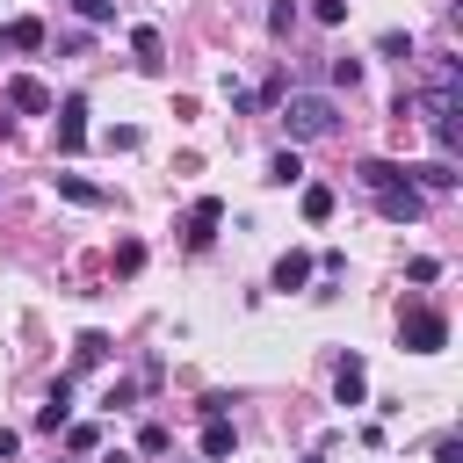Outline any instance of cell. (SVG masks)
Wrapping results in <instances>:
<instances>
[{
    "label": "cell",
    "instance_id": "ba28073f",
    "mask_svg": "<svg viewBox=\"0 0 463 463\" xmlns=\"http://www.w3.org/2000/svg\"><path fill=\"white\" fill-rule=\"evenodd\" d=\"M405 181H412L420 195H449V188H456V166H449V159H427V166H405Z\"/></svg>",
    "mask_w": 463,
    "mask_h": 463
},
{
    "label": "cell",
    "instance_id": "8fae6325",
    "mask_svg": "<svg viewBox=\"0 0 463 463\" xmlns=\"http://www.w3.org/2000/svg\"><path fill=\"white\" fill-rule=\"evenodd\" d=\"M65 405H72V376L51 383V398H43V412H36V434H58V427H65Z\"/></svg>",
    "mask_w": 463,
    "mask_h": 463
},
{
    "label": "cell",
    "instance_id": "484cf974",
    "mask_svg": "<svg viewBox=\"0 0 463 463\" xmlns=\"http://www.w3.org/2000/svg\"><path fill=\"white\" fill-rule=\"evenodd\" d=\"M65 441H72V456H87V449L101 441V427H94V420H80V427H65Z\"/></svg>",
    "mask_w": 463,
    "mask_h": 463
},
{
    "label": "cell",
    "instance_id": "9a60e30c",
    "mask_svg": "<svg viewBox=\"0 0 463 463\" xmlns=\"http://www.w3.org/2000/svg\"><path fill=\"white\" fill-rule=\"evenodd\" d=\"M94 362H109V333H101V326H87V333L72 340V369H94Z\"/></svg>",
    "mask_w": 463,
    "mask_h": 463
},
{
    "label": "cell",
    "instance_id": "8992f818",
    "mask_svg": "<svg viewBox=\"0 0 463 463\" xmlns=\"http://www.w3.org/2000/svg\"><path fill=\"white\" fill-rule=\"evenodd\" d=\"M80 145H87V101L65 94L58 101V152H80Z\"/></svg>",
    "mask_w": 463,
    "mask_h": 463
},
{
    "label": "cell",
    "instance_id": "7c38bea8",
    "mask_svg": "<svg viewBox=\"0 0 463 463\" xmlns=\"http://www.w3.org/2000/svg\"><path fill=\"white\" fill-rule=\"evenodd\" d=\"M304 282H311V253H297V246H289V253L275 260V289L289 297V289H304Z\"/></svg>",
    "mask_w": 463,
    "mask_h": 463
},
{
    "label": "cell",
    "instance_id": "4fadbf2b",
    "mask_svg": "<svg viewBox=\"0 0 463 463\" xmlns=\"http://www.w3.org/2000/svg\"><path fill=\"white\" fill-rule=\"evenodd\" d=\"M0 36H7V51H43V22H36V14H14Z\"/></svg>",
    "mask_w": 463,
    "mask_h": 463
},
{
    "label": "cell",
    "instance_id": "44dd1931",
    "mask_svg": "<svg viewBox=\"0 0 463 463\" xmlns=\"http://www.w3.org/2000/svg\"><path fill=\"white\" fill-rule=\"evenodd\" d=\"M101 405H109V412H123V405H137V383H130V376H116V383L101 391Z\"/></svg>",
    "mask_w": 463,
    "mask_h": 463
},
{
    "label": "cell",
    "instance_id": "d6986e66",
    "mask_svg": "<svg viewBox=\"0 0 463 463\" xmlns=\"http://www.w3.org/2000/svg\"><path fill=\"white\" fill-rule=\"evenodd\" d=\"M224 101H232V109H239V116H253V109H260V94H253V87H246V80H232V72H224Z\"/></svg>",
    "mask_w": 463,
    "mask_h": 463
},
{
    "label": "cell",
    "instance_id": "1f68e13d",
    "mask_svg": "<svg viewBox=\"0 0 463 463\" xmlns=\"http://www.w3.org/2000/svg\"><path fill=\"white\" fill-rule=\"evenodd\" d=\"M326 456H333V434H326V441H318V449H311V456H304V463H326Z\"/></svg>",
    "mask_w": 463,
    "mask_h": 463
},
{
    "label": "cell",
    "instance_id": "d4e9b609",
    "mask_svg": "<svg viewBox=\"0 0 463 463\" xmlns=\"http://www.w3.org/2000/svg\"><path fill=\"white\" fill-rule=\"evenodd\" d=\"M137 268H145V246L123 239V246H116V275H137Z\"/></svg>",
    "mask_w": 463,
    "mask_h": 463
},
{
    "label": "cell",
    "instance_id": "277c9868",
    "mask_svg": "<svg viewBox=\"0 0 463 463\" xmlns=\"http://www.w3.org/2000/svg\"><path fill=\"white\" fill-rule=\"evenodd\" d=\"M217 224H224V203H217V195H195V203H188V217H181V239L203 253V246L217 239Z\"/></svg>",
    "mask_w": 463,
    "mask_h": 463
},
{
    "label": "cell",
    "instance_id": "603a6c76",
    "mask_svg": "<svg viewBox=\"0 0 463 463\" xmlns=\"http://www.w3.org/2000/svg\"><path fill=\"white\" fill-rule=\"evenodd\" d=\"M333 87L354 94V87H362V58H333Z\"/></svg>",
    "mask_w": 463,
    "mask_h": 463
},
{
    "label": "cell",
    "instance_id": "7402d4cb",
    "mask_svg": "<svg viewBox=\"0 0 463 463\" xmlns=\"http://www.w3.org/2000/svg\"><path fill=\"white\" fill-rule=\"evenodd\" d=\"M268 29L289 36V29H297V0H275V7H268Z\"/></svg>",
    "mask_w": 463,
    "mask_h": 463
},
{
    "label": "cell",
    "instance_id": "4dcf8cb0",
    "mask_svg": "<svg viewBox=\"0 0 463 463\" xmlns=\"http://www.w3.org/2000/svg\"><path fill=\"white\" fill-rule=\"evenodd\" d=\"M14 449H22V434H14V427H0V456H14Z\"/></svg>",
    "mask_w": 463,
    "mask_h": 463
},
{
    "label": "cell",
    "instance_id": "9c48e42d",
    "mask_svg": "<svg viewBox=\"0 0 463 463\" xmlns=\"http://www.w3.org/2000/svg\"><path fill=\"white\" fill-rule=\"evenodd\" d=\"M51 188H58L65 203H80V210H109V188H94V181H80V174H51Z\"/></svg>",
    "mask_w": 463,
    "mask_h": 463
},
{
    "label": "cell",
    "instance_id": "6da1fadb",
    "mask_svg": "<svg viewBox=\"0 0 463 463\" xmlns=\"http://www.w3.org/2000/svg\"><path fill=\"white\" fill-rule=\"evenodd\" d=\"M282 130H289V145H318V137H333L340 130V101L333 94H289L282 101Z\"/></svg>",
    "mask_w": 463,
    "mask_h": 463
},
{
    "label": "cell",
    "instance_id": "52a82bcc",
    "mask_svg": "<svg viewBox=\"0 0 463 463\" xmlns=\"http://www.w3.org/2000/svg\"><path fill=\"white\" fill-rule=\"evenodd\" d=\"M333 398H340V405H362V398H369V369H362V354H340V369H333Z\"/></svg>",
    "mask_w": 463,
    "mask_h": 463
},
{
    "label": "cell",
    "instance_id": "5b68a950",
    "mask_svg": "<svg viewBox=\"0 0 463 463\" xmlns=\"http://www.w3.org/2000/svg\"><path fill=\"white\" fill-rule=\"evenodd\" d=\"M7 109H22V116H51L58 101H51V87H43V80L14 72V80H7Z\"/></svg>",
    "mask_w": 463,
    "mask_h": 463
},
{
    "label": "cell",
    "instance_id": "ac0fdd59",
    "mask_svg": "<svg viewBox=\"0 0 463 463\" xmlns=\"http://www.w3.org/2000/svg\"><path fill=\"white\" fill-rule=\"evenodd\" d=\"M130 51H137L145 65H159V51H166V36H159L152 22H137V29H130Z\"/></svg>",
    "mask_w": 463,
    "mask_h": 463
},
{
    "label": "cell",
    "instance_id": "2e32d148",
    "mask_svg": "<svg viewBox=\"0 0 463 463\" xmlns=\"http://www.w3.org/2000/svg\"><path fill=\"white\" fill-rule=\"evenodd\" d=\"M268 181H275V188H297V181H304V159H297V145L268 159Z\"/></svg>",
    "mask_w": 463,
    "mask_h": 463
},
{
    "label": "cell",
    "instance_id": "83f0119b",
    "mask_svg": "<svg viewBox=\"0 0 463 463\" xmlns=\"http://www.w3.org/2000/svg\"><path fill=\"white\" fill-rule=\"evenodd\" d=\"M311 14H318L326 29H340V22H347V0H311Z\"/></svg>",
    "mask_w": 463,
    "mask_h": 463
},
{
    "label": "cell",
    "instance_id": "5bb4252c",
    "mask_svg": "<svg viewBox=\"0 0 463 463\" xmlns=\"http://www.w3.org/2000/svg\"><path fill=\"white\" fill-rule=\"evenodd\" d=\"M333 203H340V195H333L326 181H311V188L297 195V210H304V224H326V217H333Z\"/></svg>",
    "mask_w": 463,
    "mask_h": 463
},
{
    "label": "cell",
    "instance_id": "30bf717a",
    "mask_svg": "<svg viewBox=\"0 0 463 463\" xmlns=\"http://www.w3.org/2000/svg\"><path fill=\"white\" fill-rule=\"evenodd\" d=\"M232 449H239V427H232L224 412H210V420H203V456H210V463H224Z\"/></svg>",
    "mask_w": 463,
    "mask_h": 463
},
{
    "label": "cell",
    "instance_id": "d6a6232c",
    "mask_svg": "<svg viewBox=\"0 0 463 463\" xmlns=\"http://www.w3.org/2000/svg\"><path fill=\"white\" fill-rule=\"evenodd\" d=\"M0 43H7V36H0Z\"/></svg>",
    "mask_w": 463,
    "mask_h": 463
},
{
    "label": "cell",
    "instance_id": "f1b7e54d",
    "mask_svg": "<svg viewBox=\"0 0 463 463\" xmlns=\"http://www.w3.org/2000/svg\"><path fill=\"white\" fill-rule=\"evenodd\" d=\"M434 463H463V441L456 434H434Z\"/></svg>",
    "mask_w": 463,
    "mask_h": 463
},
{
    "label": "cell",
    "instance_id": "ffe728a7",
    "mask_svg": "<svg viewBox=\"0 0 463 463\" xmlns=\"http://www.w3.org/2000/svg\"><path fill=\"white\" fill-rule=\"evenodd\" d=\"M376 51H383V58H398V65H405V58H412V36H405V29H383V36H376Z\"/></svg>",
    "mask_w": 463,
    "mask_h": 463
},
{
    "label": "cell",
    "instance_id": "cb8c5ba5",
    "mask_svg": "<svg viewBox=\"0 0 463 463\" xmlns=\"http://www.w3.org/2000/svg\"><path fill=\"white\" fill-rule=\"evenodd\" d=\"M101 145H109V152H137V123H116V130H101Z\"/></svg>",
    "mask_w": 463,
    "mask_h": 463
},
{
    "label": "cell",
    "instance_id": "3957f363",
    "mask_svg": "<svg viewBox=\"0 0 463 463\" xmlns=\"http://www.w3.org/2000/svg\"><path fill=\"white\" fill-rule=\"evenodd\" d=\"M376 217H391V224H412V217H427V195L398 174L391 188H376Z\"/></svg>",
    "mask_w": 463,
    "mask_h": 463
},
{
    "label": "cell",
    "instance_id": "4316f807",
    "mask_svg": "<svg viewBox=\"0 0 463 463\" xmlns=\"http://www.w3.org/2000/svg\"><path fill=\"white\" fill-rule=\"evenodd\" d=\"M166 441H174V434H166V427H159V420H152V427H145V434H137V449H145V456H166Z\"/></svg>",
    "mask_w": 463,
    "mask_h": 463
},
{
    "label": "cell",
    "instance_id": "f546056e",
    "mask_svg": "<svg viewBox=\"0 0 463 463\" xmlns=\"http://www.w3.org/2000/svg\"><path fill=\"white\" fill-rule=\"evenodd\" d=\"M72 7H80L87 22H116V0H72Z\"/></svg>",
    "mask_w": 463,
    "mask_h": 463
},
{
    "label": "cell",
    "instance_id": "7a4b0ae2",
    "mask_svg": "<svg viewBox=\"0 0 463 463\" xmlns=\"http://www.w3.org/2000/svg\"><path fill=\"white\" fill-rule=\"evenodd\" d=\"M398 340H405L412 354H441V347H449V318H441L434 304H412V311H398Z\"/></svg>",
    "mask_w": 463,
    "mask_h": 463
},
{
    "label": "cell",
    "instance_id": "e0dca14e",
    "mask_svg": "<svg viewBox=\"0 0 463 463\" xmlns=\"http://www.w3.org/2000/svg\"><path fill=\"white\" fill-rule=\"evenodd\" d=\"M398 174H405V166H391V159H362V166H354V181H362L369 195H376V188H391Z\"/></svg>",
    "mask_w": 463,
    "mask_h": 463
}]
</instances>
